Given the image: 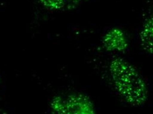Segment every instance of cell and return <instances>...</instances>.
<instances>
[{
	"label": "cell",
	"mask_w": 153,
	"mask_h": 114,
	"mask_svg": "<svg viewBox=\"0 0 153 114\" xmlns=\"http://www.w3.org/2000/svg\"><path fill=\"white\" fill-rule=\"evenodd\" d=\"M111 79L116 89L127 100L139 103L145 99V87L137 69L120 58L111 61L109 67Z\"/></svg>",
	"instance_id": "cell-1"
},
{
	"label": "cell",
	"mask_w": 153,
	"mask_h": 114,
	"mask_svg": "<svg viewBox=\"0 0 153 114\" xmlns=\"http://www.w3.org/2000/svg\"><path fill=\"white\" fill-rule=\"evenodd\" d=\"M105 48L111 51H123L127 47V41L123 31L113 28L108 31L103 40Z\"/></svg>",
	"instance_id": "cell-2"
},
{
	"label": "cell",
	"mask_w": 153,
	"mask_h": 114,
	"mask_svg": "<svg viewBox=\"0 0 153 114\" xmlns=\"http://www.w3.org/2000/svg\"><path fill=\"white\" fill-rule=\"evenodd\" d=\"M140 41L143 48L153 53V14L145 21L140 33Z\"/></svg>",
	"instance_id": "cell-3"
},
{
	"label": "cell",
	"mask_w": 153,
	"mask_h": 114,
	"mask_svg": "<svg viewBox=\"0 0 153 114\" xmlns=\"http://www.w3.org/2000/svg\"><path fill=\"white\" fill-rule=\"evenodd\" d=\"M44 6L52 10H59L64 7V0H39Z\"/></svg>",
	"instance_id": "cell-4"
}]
</instances>
